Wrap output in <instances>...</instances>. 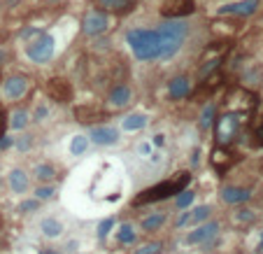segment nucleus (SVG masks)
<instances>
[{"mask_svg": "<svg viewBox=\"0 0 263 254\" xmlns=\"http://www.w3.org/2000/svg\"><path fill=\"white\" fill-rule=\"evenodd\" d=\"M126 42L131 45L138 61H156L161 56V40L156 31H142V28L128 31Z\"/></svg>", "mask_w": 263, "mask_h": 254, "instance_id": "obj_1", "label": "nucleus"}, {"mask_svg": "<svg viewBox=\"0 0 263 254\" xmlns=\"http://www.w3.org/2000/svg\"><path fill=\"white\" fill-rule=\"evenodd\" d=\"M191 182V173H177L172 180H165L161 185L156 187H149L145 191H140V196H135V205H145V203H156V200H163V198H170V196H177L182 189H186V185Z\"/></svg>", "mask_w": 263, "mask_h": 254, "instance_id": "obj_2", "label": "nucleus"}, {"mask_svg": "<svg viewBox=\"0 0 263 254\" xmlns=\"http://www.w3.org/2000/svg\"><path fill=\"white\" fill-rule=\"evenodd\" d=\"M156 33H158V40H161V56H158V59L170 61L172 56L179 52V47H182L184 38L189 35V26H186L184 21H175V19H170V21L161 23V28H158Z\"/></svg>", "mask_w": 263, "mask_h": 254, "instance_id": "obj_3", "label": "nucleus"}, {"mask_svg": "<svg viewBox=\"0 0 263 254\" xmlns=\"http://www.w3.org/2000/svg\"><path fill=\"white\" fill-rule=\"evenodd\" d=\"M26 54L33 63H47L54 56V38L52 35H38V40H33L26 47Z\"/></svg>", "mask_w": 263, "mask_h": 254, "instance_id": "obj_4", "label": "nucleus"}, {"mask_svg": "<svg viewBox=\"0 0 263 254\" xmlns=\"http://www.w3.org/2000/svg\"><path fill=\"white\" fill-rule=\"evenodd\" d=\"M240 131V115L235 112H228V115H221L217 119V142L219 145H228Z\"/></svg>", "mask_w": 263, "mask_h": 254, "instance_id": "obj_5", "label": "nucleus"}, {"mask_svg": "<svg viewBox=\"0 0 263 254\" xmlns=\"http://www.w3.org/2000/svg\"><path fill=\"white\" fill-rule=\"evenodd\" d=\"M196 9L194 0H163L161 5V14L168 19H179V16L191 14Z\"/></svg>", "mask_w": 263, "mask_h": 254, "instance_id": "obj_6", "label": "nucleus"}, {"mask_svg": "<svg viewBox=\"0 0 263 254\" xmlns=\"http://www.w3.org/2000/svg\"><path fill=\"white\" fill-rule=\"evenodd\" d=\"M47 93H49V98H54L56 103H70V100H72V86H70L68 79H63V77L49 79Z\"/></svg>", "mask_w": 263, "mask_h": 254, "instance_id": "obj_7", "label": "nucleus"}, {"mask_svg": "<svg viewBox=\"0 0 263 254\" xmlns=\"http://www.w3.org/2000/svg\"><path fill=\"white\" fill-rule=\"evenodd\" d=\"M82 28H84L86 35H101V33L107 31V16L103 14V12H89L84 16V23H82Z\"/></svg>", "mask_w": 263, "mask_h": 254, "instance_id": "obj_8", "label": "nucleus"}, {"mask_svg": "<svg viewBox=\"0 0 263 254\" xmlns=\"http://www.w3.org/2000/svg\"><path fill=\"white\" fill-rule=\"evenodd\" d=\"M217 231H219V224L217 222H210V224H203V226H198L194 233H189L186 236V243L189 245H208L210 240L217 236Z\"/></svg>", "mask_w": 263, "mask_h": 254, "instance_id": "obj_9", "label": "nucleus"}, {"mask_svg": "<svg viewBox=\"0 0 263 254\" xmlns=\"http://www.w3.org/2000/svg\"><path fill=\"white\" fill-rule=\"evenodd\" d=\"M26 91H28V79L21 77V75H12V77H7L5 84H2V93H5V98H9V100L21 98Z\"/></svg>", "mask_w": 263, "mask_h": 254, "instance_id": "obj_10", "label": "nucleus"}, {"mask_svg": "<svg viewBox=\"0 0 263 254\" xmlns=\"http://www.w3.org/2000/svg\"><path fill=\"white\" fill-rule=\"evenodd\" d=\"M261 5V0H240V2H231V5H224L219 7V14H235V16H249L254 14Z\"/></svg>", "mask_w": 263, "mask_h": 254, "instance_id": "obj_11", "label": "nucleus"}, {"mask_svg": "<svg viewBox=\"0 0 263 254\" xmlns=\"http://www.w3.org/2000/svg\"><path fill=\"white\" fill-rule=\"evenodd\" d=\"M89 138H91L96 145L107 147V145H114L116 140H119V131H116L114 126H93Z\"/></svg>", "mask_w": 263, "mask_h": 254, "instance_id": "obj_12", "label": "nucleus"}, {"mask_svg": "<svg viewBox=\"0 0 263 254\" xmlns=\"http://www.w3.org/2000/svg\"><path fill=\"white\" fill-rule=\"evenodd\" d=\"M189 91H191V82H189V77H184V75H179V77L170 79V84H168V96H170L172 100H182L189 96Z\"/></svg>", "mask_w": 263, "mask_h": 254, "instance_id": "obj_13", "label": "nucleus"}, {"mask_svg": "<svg viewBox=\"0 0 263 254\" xmlns=\"http://www.w3.org/2000/svg\"><path fill=\"white\" fill-rule=\"evenodd\" d=\"M221 198H224V203L238 205V203H247L252 198V193H249V189H242V187H224L221 189Z\"/></svg>", "mask_w": 263, "mask_h": 254, "instance_id": "obj_14", "label": "nucleus"}, {"mask_svg": "<svg viewBox=\"0 0 263 254\" xmlns=\"http://www.w3.org/2000/svg\"><path fill=\"white\" fill-rule=\"evenodd\" d=\"M131 98H133V91L126 84H116L114 89L109 91V103H112L114 108H124V105H128V100Z\"/></svg>", "mask_w": 263, "mask_h": 254, "instance_id": "obj_15", "label": "nucleus"}, {"mask_svg": "<svg viewBox=\"0 0 263 254\" xmlns=\"http://www.w3.org/2000/svg\"><path fill=\"white\" fill-rule=\"evenodd\" d=\"M98 117H103V115L96 105H79V108H75V119L82 124H91V122H96Z\"/></svg>", "mask_w": 263, "mask_h": 254, "instance_id": "obj_16", "label": "nucleus"}, {"mask_svg": "<svg viewBox=\"0 0 263 254\" xmlns=\"http://www.w3.org/2000/svg\"><path fill=\"white\" fill-rule=\"evenodd\" d=\"M9 187H12V191L14 193H23L28 189V175L23 173V170L14 168L9 173Z\"/></svg>", "mask_w": 263, "mask_h": 254, "instance_id": "obj_17", "label": "nucleus"}, {"mask_svg": "<svg viewBox=\"0 0 263 254\" xmlns=\"http://www.w3.org/2000/svg\"><path fill=\"white\" fill-rule=\"evenodd\" d=\"M210 161H212V166L217 168V173H224V170L231 166V154L226 152L224 147H217V149L212 152V159H210Z\"/></svg>", "mask_w": 263, "mask_h": 254, "instance_id": "obj_18", "label": "nucleus"}, {"mask_svg": "<svg viewBox=\"0 0 263 254\" xmlns=\"http://www.w3.org/2000/svg\"><path fill=\"white\" fill-rule=\"evenodd\" d=\"M33 173H35V177H38V182H52V180L58 177L56 168H54V166H49V163H38Z\"/></svg>", "mask_w": 263, "mask_h": 254, "instance_id": "obj_19", "label": "nucleus"}, {"mask_svg": "<svg viewBox=\"0 0 263 254\" xmlns=\"http://www.w3.org/2000/svg\"><path fill=\"white\" fill-rule=\"evenodd\" d=\"M40 229H42V233H45L47 238H58L63 233V224L58 219H42Z\"/></svg>", "mask_w": 263, "mask_h": 254, "instance_id": "obj_20", "label": "nucleus"}, {"mask_svg": "<svg viewBox=\"0 0 263 254\" xmlns=\"http://www.w3.org/2000/svg\"><path fill=\"white\" fill-rule=\"evenodd\" d=\"M135 0H101V5L109 12H128Z\"/></svg>", "mask_w": 263, "mask_h": 254, "instance_id": "obj_21", "label": "nucleus"}, {"mask_svg": "<svg viewBox=\"0 0 263 254\" xmlns=\"http://www.w3.org/2000/svg\"><path fill=\"white\" fill-rule=\"evenodd\" d=\"M147 126V117L145 115H128L124 119V128L126 131H140Z\"/></svg>", "mask_w": 263, "mask_h": 254, "instance_id": "obj_22", "label": "nucleus"}, {"mask_svg": "<svg viewBox=\"0 0 263 254\" xmlns=\"http://www.w3.org/2000/svg\"><path fill=\"white\" fill-rule=\"evenodd\" d=\"M116 240H119L121 245H133V243H135L133 224H121V226H119V233H116Z\"/></svg>", "mask_w": 263, "mask_h": 254, "instance_id": "obj_23", "label": "nucleus"}, {"mask_svg": "<svg viewBox=\"0 0 263 254\" xmlns=\"http://www.w3.org/2000/svg\"><path fill=\"white\" fill-rule=\"evenodd\" d=\"M163 222H165V215L154 212V215H149V217H145V219H142V229H145V231H156Z\"/></svg>", "mask_w": 263, "mask_h": 254, "instance_id": "obj_24", "label": "nucleus"}, {"mask_svg": "<svg viewBox=\"0 0 263 254\" xmlns=\"http://www.w3.org/2000/svg\"><path fill=\"white\" fill-rule=\"evenodd\" d=\"M194 198H196V193L194 191H189V189H182V191L177 193V208L179 210H186L191 203H194Z\"/></svg>", "mask_w": 263, "mask_h": 254, "instance_id": "obj_25", "label": "nucleus"}, {"mask_svg": "<svg viewBox=\"0 0 263 254\" xmlns=\"http://www.w3.org/2000/svg\"><path fill=\"white\" fill-rule=\"evenodd\" d=\"M86 147H89V140L84 138V135H77V138L70 142V152L75 156H79V154H84L86 152Z\"/></svg>", "mask_w": 263, "mask_h": 254, "instance_id": "obj_26", "label": "nucleus"}, {"mask_svg": "<svg viewBox=\"0 0 263 254\" xmlns=\"http://www.w3.org/2000/svg\"><path fill=\"white\" fill-rule=\"evenodd\" d=\"M26 124H28V115L23 110H16L14 117H12V128L21 131V128H26Z\"/></svg>", "mask_w": 263, "mask_h": 254, "instance_id": "obj_27", "label": "nucleus"}, {"mask_svg": "<svg viewBox=\"0 0 263 254\" xmlns=\"http://www.w3.org/2000/svg\"><path fill=\"white\" fill-rule=\"evenodd\" d=\"M54 193H56V189H54L52 185L38 187V189H35V198H38V200H49L52 196H54Z\"/></svg>", "mask_w": 263, "mask_h": 254, "instance_id": "obj_28", "label": "nucleus"}, {"mask_svg": "<svg viewBox=\"0 0 263 254\" xmlns=\"http://www.w3.org/2000/svg\"><path fill=\"white\" fill-rule=\"evenodd\" d=\"M214 122V105H208V108L203 110V119H201V126L203 128H210Z\"/></svg>", "mask_w": 263, "mask_h": 254, "instance_id": "obj_29", "label": "nucleus"}, {"mask_svg": "<svg viewBox=\"0 0 263 254\" xmlns=\"http://www.w3.org/2000/svg\"><path fill=\"white\" fill-rule=\"evenodd\" d=\"M208 217H210V208L208 205H201V208H196L191 212V222H205Z\"/></svg>", "mask_w": 263, "mask_h": 254, "instance_id": "obj_30", "label": "nucleus"}, {"mask_svg": "<svg viewBox=\"0 0 263 254\" xmlns=\"http://www.w3.org/2000/svg\"><path fill=\"white\" fill-rule=\"evenodd\" d=\"M133 254H161V245L158 243H147V245H142L140 250H135Z\"/></svg>", "mask_w": 263, "mask_h": 254, "instance_id": "obj_31", "label": "nucleus"}, {"mask_svg": "<svg viewBox=\"0 0 263 254\" xmlns=\"http://www.w3.org/2000/svg\"><path fill=\"white\" fill-rule=\"evenodd\" d=\"M112 229H114V219H105V222H101V226H98V238L103 240Z\"/></svg>", "mask_w": 263, "mask_h": 254, "instance_id": "obj_32", "label": "nucleus"}, {"mask_svg": "<svg viewBox=\"0 0 263 254\" xmlns=\"http://www.w3.org/2000/svg\"><path fill=\"white\" fill-rule=\"evenodd\" d=\"M38 205H40L38 198H35V200H26V203L19 205V212H23V215H26V212H33V210H38Z\"/></svg>", "mask_w": 263, "mask_h": 254, "instance_id": "obj_33", "label": "nucleus"}, {"mask_svg": "<svg viewBox=\"0 0 263 254\" xmlns=\"http://www.w3.org/2000/svg\"><path fill=\"white\" fill-rule=\"evenodd\" d=\"M252 219H254V215L249 210H240L238 212V222H252Z\"/></svg>", "mask_w": 263, "mask_h": 254, "instance_id": "obj_34", "label": "nucleus"}, {"mask_svg": "<svg viewBox=\"0 0 263 254\" xmlns=\"http://www.w3.org/2000/svg\"><path fill=\"white\" fill-rule=\"evenodd\" d=\"M254 138H256V145H259V147H263V126H259V128H256Z\"/></svg>", "mask_w": 263, "mask_h": 254, "instance_id": "obj_35", "label": "nucleus"}, {"mask_svg": "<svg viewBox=\"0 0 263 254\" xmlns=\"http://www.w3.org/2000/svg\"><path fill=\"white\" fill-rule=\"evenodd\" d=\"M7 147H12V138H7V135H0V149H7Z\"/></svg>", "mask_w": 263, "mask_h": 254, "instance_id": "obj_36", "label": "nucleus"}, {"mask_svg": "<svg viewBox=\"0 0 263 254\" xmlns=\"http://www.w3.org/2000/svg\"><path fill=\"white\" fill-rule=\"evenodd\" d=\"M5 126H7V122H5V112L0 110V135L5 133Z\"/></svg>", "mask_w": 263, "mask_h": 254, "instance_id": "obj_37", "label": "nucleus"}, {"mask_svg": "<svg viewBox=\"0 0 263 254\" xmlns=\"http://www.w3.org/2000/svg\"><path fill=\"white\" fill-rule=\"evenodd\" d=\"M28 147H31V135H26V140H19V149H28Z\"/></svg>", "mask_w": 263, "mask_h": 254, "instance_id": "obj_38", "label": "nucleus"}, {"mask_svg": "<svg viewBox=\"0 0 263 254\" xmlns=\"http://www.w3.org/2000/svg\"><path fill=\"white\" fill-rule=\"evenodd\" d=\"M45 115H47V110L45 108H38V112H35V122H40V119H42Z\"/></svg>", "mask_w": 263, "mask_h": 254, "instance_id": "obj_39", "label": "nucleus"}, {"mask_svg": "<svg viewBox=\"0 0 263 254\" xmlns=\"http://www.w3.org/2000/svg\"><path fill=\"white\" fill-rule=\"evenodd\" d=\"M40 254H58V252H54V250H45V252H40Z\"/></svg>", "mask_w": 263, "mask_h": 254, "instance_id": "obj_40", "label": "nucleus"}, {"mask_svg": "<svg viewBox=\"0 0 263 254\" xmlns=\"http://www.w3.org/2000/svg\"><path fill=\"white\" fill-rule=\"evenodd\" d=\"M5 61V52H2V49H0V63Z\"/></svg>", "mask_w": 263, "mask_h": 254, "instance_id": "obj_41", "label": "nucleus"}, {"mask_svg": "<svg viewBox=\"0 0 263 254\" xmlns=\"http://www.w3.org/2000/svg\"><path fill=\"white\" fill-rule=\"evenodd\" d=\"M261 250H263V236H261Z\"/></svg>", "mask_w": 263, "mask_h": 254, "instance_id": "obj_42", "label": "nucleus"}]
</instances>
